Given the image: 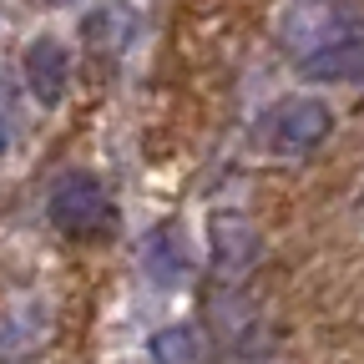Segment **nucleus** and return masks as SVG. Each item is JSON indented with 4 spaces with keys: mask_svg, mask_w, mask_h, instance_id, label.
<instances>
[{
    "mask_svg": "<svg viewBox=\"0 0 364 364\" xmlns=\"http://www.w3.org/2000/svg\"><path fill=\"white\" fill-rule=\"evenodd\" d=\"M354 31H364V26L344 6H334V0H294L284 11V21H279V41H284V51L294 61H309L318 51H329V46L349 41Z\"/></svg>",
    "mask_w": 364,
    "mask_h": 364,
    "instance_id": "f257e3e1",
    "label": "nucleus"
},
{
    "mask_svg": "<svg viewBox=\"0 0 364 364\" xmlns=\"http://www.w3.org/2000/svg\"><path fill=\"white\" fill-rule=\"evenodd\" d=\"M329 132H334V112L318 97H289V102H279L268 112L263 142L273 152H284V157H304V152H314L318 142H324Z\"/></svg>",
    "mask_w": 364,
    "mask_h": 364,
    "instance_id": "f03ea898",
    "label": "nucleus"
},
{
    "mask_svg": "<svg viewBox=\"0 0 364 364\" xmlns=\"http://www.w3.org/2000/svg\"><path fill=\"white\" fill-rule=\"evenodd\" d=\"M51 223L71 238H91V233H107L112 228V203L102 193V182L91 172H66L56 188H51Z\"/></svg>",
    "mask_w": 364,
    "mask_h": 364,
    "instance_id": "7ed1b4c3",
    "label": "nucleus"
},
{
    "mask_svg": "<svg viewBox=\"0 0 364 364\" xmlns=\"http://www.w3.org/2000/svg\"><path fill=\"white\" fill-rule=\"evenodd\" d=\"M21 71H26V86H31V97L41 107H56L66 97V81H71V51H66V41L56 36H36L26 46V56H21Z\"/></svg>",
    "mask_w": 364,
    "mask_h": 364,
    "instance_id": "20e7f679",
    "label": "nucleus"
},
{
    "mask_svg": "<svg viewBox=\"0 0 364 364\" xmlns=\"http://www.w3.org/2000/svg\"><path fill=\"white\" fill-rule=\"evenodd\" d=\"M208 233H213V263H218L223 273H243V268H253L258 253H263L258 228H253V218H243V213H213Z\"/></svg>",
    "mask_w": 364,
    "mask_h": 364,
    "instance_id": "39448f33",
    "label": "nucleus"
},
{
    "mask_svg": "<svg viewBox=\"0 0 364 364\" xmlns=\"http://www.w3.org/2000/svg\"><path fill=\"white\" fill-rule=\"evenodd\" d=\"M299 71L314 76V81H364V31H354L349 41H339V46H329V51L299 61Z\"/></svg>",
    "mask_w": 364,
    "mask_h": 364,
    "instance_id": "423d86ee",
    "label": "nucleus"
},
{
    "mask_svg": "<svg viewBox=\"0 0 364 364\" xmlns=\"http://www.w3.org/2000/svg\"><path fill=\"white\" fill-rule=\"evenodd\" d=\"M147 273L162 284V289H172V284H182L193 273V263H188V248H182V238H177V228H162V233L147 243Z\"/></svg>",
    "mask_w": 364,
    "mask_h": 364,
    "instance_id": "0eeeda50",
    "label": "nucleus"
},
{
    "mask_svg": "<svg viewBox=\"0 0 364 364\" xmlns=\"http://www.w3.org/2000/svg\"><path fill=\"white\" fill-rule=\"evenodd\" d=\"M152 359L157 364H193L198 359V339L188 324H172L162 334H152Z\"/></svg>",
    "mask_w": 364,
    "mask_h": 364,
    "instance_id": "6e6552de",
    "label": "nucleus"
},
{
    "mask_svg": "<svg viewBox=\"0 0 364 364\" xmlns=\"http://www.w3.org/2000/svg\"><path fill=\"white\" fill-rule=\"evenodd\" d=\"M11 147V127H6V117H0V152Z\"/></svg>",
    "mask_w": 364,
    "mask_h": 364,
    "instance_id": "1a4fd4ad",
    "label": "nucleus"
}]
</instances>
